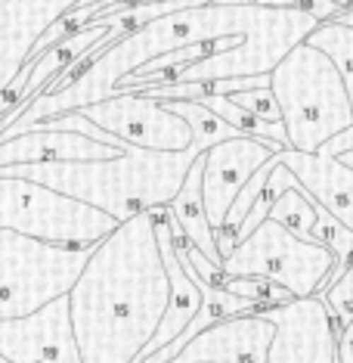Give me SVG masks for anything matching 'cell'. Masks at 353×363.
<instances>
[{
	"label": "cell",
	"instance_id": "cell-1",
	"mask_svg": "<svg viewBox=\"0 0 353 363\" xmlns=\"http://www.w3.org/2000/svg\"><path fill=\"white\" fill-rule=\"evenodd\" d=\"M170 301L152 211L125 220L93 249L69 292L81 363H139Z\"/></svg>",
	"mask_w": 353,
	"mask_h": 363
},
{
	"label": "cell",
	"instance_id": "cell-2",
	"mask_svg": "<svg viewBox=\"0 0 353 363\" xmlns=\"http://www.w3.org/2000/svg\"><path fill=\"white\" fill-rule=\"evenodd\" d=\"M127 143V140H125ZM211 146L195 143L183 152H152L127 143L125 155L109 162H40L4 168L0 177H22L105 211L118 224L137 214L168 208L183 189L192 164Z\"/></svg>",
	"mask_w": 353,
	"mask_h": 363
},
{
	"label": "cell",
	"instance_id": "cell-3",
	"mask_svg": "<svg viewBox=\"0 0 353 363\" xmlns=\"http://www.w3.org/2000/svg\"><path fill=\"white\" fill-rule=\"evenodd\" d=\"M289 150L319 152L328 140L353 128V100L341 72L310 44H298L270 72Z\"/></svg>",
	"mask_w": 353,
	"mask_h": 363
},
{
	"label": "cell",
	"instance_id": "cell-4",
	"mask_svg": "<svg viewBox=\"0 0 353 363\" xmlns=\"http://www.w3.org/2000/svg\"><path fill=\"white\" fill-rule=\"evenodd\" d=\"M118 227V220L105 211L35 180L0 177V230L65 249H96Z\"/></svg>",
	"mask_w": 353,
	"mask_h": 363
},
{
	"label": "cell",
	"instance_id": "cell-5",
	"mask_svg": "<svg viewBox=\"0 0 353 363\" xmlns=\"http://www.w3.org/2000/svg\"><path fill=\"white\" fill-rule=\"evenodd\" d=\"M93 249H65L0 230V320H19L78 283Z\"/></svg>",
	"mask_w": 353,
	"mask_h": 363
},
{
	"label": "cell",
	"instance_id": "cell-6",
	"mask_svg": "<svg viewBox=\"0 0 353 363\" xmlns=\"http://www.w3.org/2000/svg\"><path fill=\"white\" fill-rule=\"evenodd\" d=\"M335 267L338 261L325 245L291 236L273 218H267L248 239L236 245L233 255L224 258L226 277L267 279V283L282 286L291 298L323 295Z\"/></svg>",
	"mask_w": 353,
	"mask_h": 363
},
{
	"label": "cell",
	"instance_id": "cell-7",
	"mask_svg": "<svg viewBox=\"0 0 353 363\" xmlns=\"http://www.w3.org/2000/svg\"><path fill=\"white\" fill-rule=\"evenodd\" d=\"M81 112L87 115L90 125H96L105 134L152 152H183L195 143L192 128L180 115L143 94H118Z\"/></svg>",
	"mask_w": 353,
	"mask_h": 363
},
{
	"label": "cell",
	"instance_id": "cell-8",
	"mask_svg": "<svg viewBox=\"0 0 353 363\" xmlns=\"http://www.w3.org/2000/svg\"><path fill=\"white\" fill-rule=\"evenodd\" d=\"M276 326L267 363H338V323L323 295L260 311Z\"/></svg>",
	"mask_w": 353,
	"mask_h": 363
},
{
	"label": "cell",
	"instance_id": "cell-9",
	"mask_svg": "<svg viewBox=\"0 0 353 363\" xmlns=\"http://www.w3.org/2000/svg\"><path fill=\"white\" fill-rule=\"evenodd\" d=\"M0 357L6 363H81L69 295L28 317L0 320Z\"/></svg>",
	"mask_w": 353,
	"mask_h": 363
},
{
	"label": "cell",
	"instance_id": "cell-10",
	"mask_svg": "<svg viewBox=\"0 0 353 363\" xmlns=\"http://www.w3.org/2000/svg\"><path fill=\"white\" fill-rule=\"evenodd\" d=\"M276 152H285V150L270 146L264 140H254V137H239V140H226V143L211 146L202 155V199H204V211H208L214 233L224 230L226 214L233 208V202L239 199L245 184Z\"/></svg>",
	"mask_w": 353,
	"mask_h": 363
},
{
	"label": "cell",
	"instance_id": "cell-11",
	"mask_svg": "<svg viewBox=\"0 0 353 363\" xmlns=\"http://www.w3.org/2000/svg\"><path fill=\"white\" fill-rule=\"evenodd\" d=\"M84 0H0V94L19 78L37 40Z\"/></svg>",
	"mask_w": 353,
	"mask_h": 363
},
{
	"label": "cell",
	"instance_id": "cell-12",
	"mask_svg": "<svg viewBox=\"0 0 353 363\" xmlns=\"http://www.w3.org/2000/svg\"><path fill=\"white\" fill-rule=\"evenodd\" d=\"M276 326L264 313H242L195 335L170 363H267Z\"/></svg>",
	"mask_w": 353,
	"mask_h": 363
},
{
	"label": "cell",
	"instance_id": "cell-13",
	"mask_svg": "<svg viewBox=\"0 0 353 363\" xmlns=\"http://www.w3.org/2000/svg\"><path fill=\"white\" fill-rule=\"evenodd\" d=\"M279 162L307 189L310 199L353 230V168H347L341 159H332V155H307L294 150L279 152Z\"/></svg>",
	"mask_w": 353,
	"mask_h": 363
},
{
	"label": "cell",
	"instance_id": "cell-14",
	"mask_svg": "<svg viewBox=\"0 0 353 363\" xmlns=\"http://www.w3.org/2000/svg\"><path fill=\"white\" fill-rule=\"evenodd\" d=\"M118 155L125 152L69 130H28L0 143V171L40 162H109Z\"/></svg>",
	"mask_w": 353,
	"mask_h": 363
},
{
	"label": "cell",
	"instance_id": "cell-15",
	"mask_svg": "<svg viewBox=\"0 0 353 363\" xmlns=\"http://www.w3.org/2000/svg\"><path fill=\"white\" fill-rule=\"evenodd\" d=\"M168 208L180 224V230H183L186 242L195 245L211 264L224 267V258H220V249H217V233H214V227H211L208 211H204V199H202V159L192 164L183 189H180L177 199L170 202Z\"/></svg>",
	"mask_w": 353,
	"mask_h": 363
},
{
	"label": "cell",
	"instance_id": "cell-16",
	"mask_svg": "<svg viewBox=\"0 0 353 363\" xmlns=\"http://www.w3.org/2000/svg\"><path fill=\"white\" fill-rule=\"evenodd\" d=\"M303 44H310L313 50H319L323 56L332 60V65L341 72L344 84H347V94L353 100V28L341 26V22H323Z\"/></svg>",
	"mask_w": 353,
	"mask_h": 363
},
{
	"label": "cell",
	"instance_id": "cell-17",
	"mask_svg": "<svg viewBox=\"0 0 353 363\" xmlns=\"http://www.w3.org/2000/svg\"><path fill=\"white\" fill-rule=\"evenodd\" d=\"M270 218H273L276 224H282L291 236L313 242L310 233H313V224H316V202L310 199L307 189H303L301 184L285 189V193L279 196L276 205L270 208Z\"/></svg>",
	"mask_w": 353,
	"mask_h": 363
},
{
	"label": "cell",
	"instance_id": "cell-18",
	"mask_svg": "<svg viewBox=\"0 0 353 363\" xmlns=\"http://www.w3.org/2000/svg\"><path fill=\"white\" fill-rule=\"evenodd\" d=\"M174 115L186 121L192 128V137L204 146H217V143H226V140H239L245 134H239L236 128H229L224 118H217L214 112H208L204 106L199 103H190V100H180V103H164Z\"/></svg>",
	"mask_w": 353,
	"mask_h": 363
},
{
	"label": "cell",
	"instance_id": "cell-19",
	"mask_svg": "<svg viewBox=\"0 0 353 363\" xmlns=\"http://www.w3.org/2000/svg\"><path fill=\"white\" fill-rule=\"evenodd\" d=\"M323 298L328 304V311H332V317H335V323H338V329L353 323V264L344 270V277L338 279V283H332V286L325 289Z\"/></svg>",
	"mask_w": 353,
	"mask_h": 363
},
{
	"label": "cell",
	"instance_id": "cell-20",
	"mask_svg": "<svg viewBox=\"0 0 353 363\" xmlns=\"http://www.w3.org/2000/svg\"><path fill=\"white\" fill-rule=\"evenodd\" d=\"M229 100H233L236 106H242L245 112L257 115V118L267 121V125H282V112H279V103H276V96H273L270 87L242 90V94H233Z\"/></svg>",
	"mask_w": 353,
	"mask_h": 363
},
{
	"label": "cell",
	"instance_id": "cell-21",
	"mask_svg": "<svg viewBox=\"0 0 353 363\" xmlns=\"http://www.w3.org/2000/svg\"><path fill=\"white\" fill-rule=\"evenodd\" d=\"M338 363H353V323L338 333Z\"/></svg>",
	"mask_w": 353,
	"mask_h": 363
},
{
	"label": "cell",
	"instance_id": "cell-22",
	"mask_svg": "<svg viewBox=\"0 0 353 363\" xmlns=\"http://www.w3.org/2000/svg\"><path fill=\"white\" fill-rule=\"evenodd\" d=\"M341 162L347 164V168H353V150H350V152H344V155H341Z\"/></svg>",
	"mask_w": 353,
	"mask_h": 363
},
{
	"label": "cell",
	"instance_id": "cell-23",
	"mask_svg": "<svg viewBox=\"0 0 353 363\" xmlns=\"http://www.w3.org/2000/svg\"><path fill=\"white\" fill-rule=\"evenodd\" d=\"M338 4H353V0H338Z\"/></svg>",
	"mask_w": 353,
	"mask_h": 363
},
{
	"label": "cell",
	"instance_id": "cell-24",
	"mask_svg": "<svg viewBox=\"0 0 353 363\" xmlns=\"http://www.w3.org/2000/svg\"><path fill=\"white\" fill-rule=\"evenodd\" d=\"M0 363H6V360H4V357H0Z\"/></svg>",
	"mask_w": 353,
	"mask_h": 363
}]
</instances>
